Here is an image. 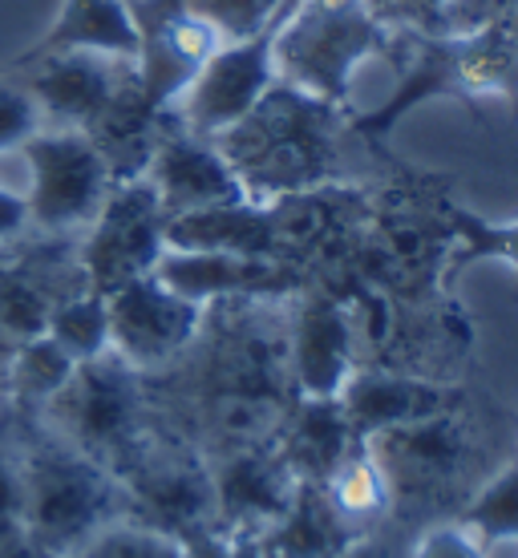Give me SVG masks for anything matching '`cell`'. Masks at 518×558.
<instances>
[{"label":"cell","instance_id":"cell-1","mask_svg":"<svg viewBox=\"0 0 518 558\" xmlns=\"http://www.w3.org/2000/svg\"><path fill=\"white\" fill-rule=\"evenodd\" d=\"M349 134L352 113H345V106L276 82L243 122L215 138V146L252 203H280L337 186L345 179L340 158Z\"/></svg>","mask_w":518,"mask_h":558},{"label":"cell","instance_id":"cell-2","mask_svg":"<svg viewBox=\"0 0 518 558\" xmlns=\"http://www.w3.org/2000/svg\"><path fill=\"white\" fill-rule=\"evenodd\" d=\"M364 449L389 486V522L406 531L458 518L466 498L506 461L491 429L470 413V397L437 417L373 433L364 437Z\"/></svg>","mask_w":518,"mask_h":558},{"label":"cell","instance_id":"cell-3","mask_svg":"<svg viewBox=\"0 0 518 558\" xmlns=\"http://www.w3.org/2000/svg\"><path fill=\"white\" fill-rule=\"evenodd\" d=\"M16 446L25 538L37 555L61 558L106 522L127 514L122 482L65 437H57L37 413L16 409Z\"/></svg>","mask_w":518,"mask_h":558},{"label":"cell","instance_id":"cell-4","mask_svg":"<svg viewBox=\"0 0 518 558\" xmlns=\"http://www.w3.org/2000/svg\"><path fill=\"white\" fill-rule=\"evenodd\" d=\"M37 417L57 437L82 449L85 458L106 465L113 477L127 474L158 433L146 373L127 364L113 349L77 364L70 380L37 409Z\"/></svg>","mask_w":518,"mask_h":558},{"label":"cell","instance_id":"cell-5","mask_svg":"<svg viewBox=\"0 0 518 558\" xmlns=\"http://www.w3.org/2000/svg\"><path fill=\"white\" fill-rule=\"evenodd\" d=\"M393 33L364 0H296L276 33V73L312 98L349 106L361 65L389 53Z\"/></svg>","mask_w":518,"mask_h":558},{"label":"cell","instance_id":"cell-6","mask_svg":"<svg viewBox=\"0 0 518 558\" xmlns=\"http://www.w3.org/2000/svg\"><path fill=\"white\" fill-rule=\"evenodd\" d=\"M25 170L28 231L37 235H82L98 219L113 191V174L98 142L85 130L41 126L16 146Z\"/></svg>","mask_w":518,"mask_h":558},{"label":"cell","instance_id":"cell-7","mask_svg":"<svg viewBox=\"0 0 518 558\" xmlns=\"http://www.w3.org/2000/svg\"><path fill=\"white\" fill-rule=\"evenodd\" d=\"M127 494V518L174 534L191 546L215 534V486L207 453L179 433L158 425L138 461L118 477Z\"/></svg>","mask_w":518,"mask_h":558},{"label":"cell","instance_id":"cell-8","mask_svg":"<svg viewBox=\"0 0 518 558\" xmlns=\"http://www.w3.org/2000/svg\"><path fill=\"white\" fill-rule=\"evenodd\" d=\"M170 215L158 203V191L146 174L113 182V191L101 203L98 219L77 235V255L89 288L110 295L130 279L150 276L167 252Z\"/></svg>","mask_w":518,"mask_h":558},{"label":"cell","instance_id":"cell-9","mask_svg":"<svg viewBox=\"0 0 518 558\" xmlns=\"http://www.w3.org/2000/svg\"><path fill=\"white\" fill-rule=\"evenodd\" d=\"M284 21L267 25L264 33L224 41L203 61V70L191 77V85L170 101L174 122L195 130L203 138H219L243 122L264 101V94L280 82L276 73V33Z\"/></svg>","mask_w":518,"mask_h":558},{"label":"cell","instance_id":"cell-10","mask_svg":"<svg viewBox=\"0 0 518 558\" xmlns=\"http://www.w3.org/2000/svg\"><path fill=\"white\" fill-rule=\"evenodd\" d=\"M207 465L215 486V534L231 543H252L267 526H276L300 489V477L276 437L207 449Z\"/></svg>","mask_w":518,"mask_h":558},{"label":"cell","instance_id":"cell-11","mask_svg":"<svg viewBox=\"0 0 518 558\" xmlns=\"http://www.w3.org/2000/svg\"><path fill=\"white\" fill-rule=\"evenodd\" d=\"M130 13L138 28V49L130 61L138 98L155 113H167L224 37L191 9V0H130Z\"/></svg>","mask_w":518,"mask_h":558},{"label":"cell","instance_id":"cell-12","mask_svg":"<svg viewBox=\"0 0 518 558\" xmlns=\"http://www.w3.org/2000/svg\"><path fill=\"white\" fill-rule=\"evenodd\" d=\"M106 307H110V349L146 377L170 368L195 344L207 312L203 304L167 288L155 271L113 288L106 295Z\"/></svg>","mask_w":518,"mask_h":558},{"label":"cell","instance_id":"cell-13","mask_svg":"<svg viewBox=\"0 0 518 558\" xmlns=\"http://www.w3.org/2000/svg\"><path fill=\"white\" fill-rule=\"evenodd\" d=\"M130 61L101 53H53L37 57V61H21V65H0V73H9L25 85V94L33 98L41 126L57 130H89L101 113L110 110V101L118 98V89L127 82Z\"/></svg>","mask_w":518,"mask_h":558},{"label":"cell","instance_id":"cell-14","mask_svg":"<svg viewBox=\"0 0 518 558\" xmlns=\"http://www.w3.org/2000/svg\"><path fill=\"white\" fill-rule=\"evenodd\" d=\"M288 361H292L296 397L304 401L337 397L357 368L352 307L316 288L296 292L288 307Z\"/></svg>","mask_w":518,"mask_h":558},{"label":"cell","instance_id":"cell-15","mask_svg":"<svg viewBox=\"0 0 518 558\" xmlns=\"http://www.w3.org/2000/svg\"><path fill=\"white\" fill-rule=\"evenodd\" d=\"M146 179L158 191V203L170 219L248 198L243 182L236 179V170L224 158V150L215 146V138H203L195 130L179 126L170 110L162 118V130H158L155 154L146 162Z\"/></svg>","mask_w":518,"mask_h":558},{"label":"cell","instance_id":"cell-16","mask_svg":"<svg viewBox=\"0 0 518 558\" xmlns=\"http://www.w3.org/2000/svg\"><path fill=\"white\" fill-rule=\"evenodd\" d=\"M155 276L203 307L219 304V300H288L309 288V276L300 267L231 252H174L167 247L155 264Z\"/></svg>","mask_w":518,"mask_h":558},{"label":"cell","instance_id":"cell-17","mask_svg":"<svg viewBox=\"0 0 518 558\" xmlns=\"http://www.w3.org/2000/svg\"><path fill=\"white\" fill-rule=\"evenodd\" d=\"M337 401L352 433L364 441L393 425H409V421H425L446 409H458L466 401V389L421 377V373H406V368H352Z\"/></svg>","mask_w":518,"mask_h":558},{"label":"cell","instance_id":"cell-18","mask_svg":"<svg viewBox=\"0 0 518 558\" xmlns=\"http://www.w3.org/2000/svg\"><path fill=\"white\" fill-rule=\"evenodd\" d=\"M167 247L174 252H231L288 264L276 203H252V198L174 215L167 223Z\"/></svg>","mask_w":518,"mask_h":558},{"label":"cell","instance_id":"cell-19","mask_svg":"<svg viewBox=\"0 0 518 558\" xmlns=\"http://www.w3.org/2000/svg\"><path fill=\"white\" fill-rule=\"evenodd\" d=\"M134 49H138V28L130 0H61L49 28L28 49L9 57V65L53 53H101L134 61Z\"/></svg>","mask_w":518,"mask_h":558},{"label":"cell","instance_id":"cell-20","mask_svg":"<svg viewBox=\"0 0 518 558\" xmlns=\"http://www.w3.org/2000/svg\"><path fill=\"white\" fill-rule=\"evenodd\" d=\"M276 446L296 470V477L316 486L361 446V437L352 433L337 397H324V401L296 397V405L288 409V417L276 433Z\"/></svg>","mask_w":518,"mask_h":558},{"label":"cell","instance_id":"cell-21","mask_svg":"<svg viewBox=\"0 0 518 558\" xmlns=\"http://www.w3.org/2000/svg\"><path fill=\"white\" fill-rule=\"evenodd\" d=\"M77 368L70 352L57 344L53 336H28L21 344L4 352V368H0V392L4 401L25 413H37V409L53 397L70 373Z\"/></svg>","mask_w":518,"mask_h":558},{"label":"cell","instance_id":"cell-22","mask_svg":"<svg viewBox=\"0 0 518 558\" xmlns=\"http://www.w3.org/2000/svg\"><path fill=\"white\" fill-rule=\"evenodd\" d=\"M316 486H321V494L328 498V506H333L357 534H369V531H377L381 522H389V510H393L389 486H385V477H381L373 453L364 449V441L352 449L349 458L340 461L324 482H316Z\"/></svg>","mask_w":518,"mask_h":558},{"label":"cell","instance_id":"cell-23","mask_svg":"<svg viewBox=\"0 0 518 558\" xmlns=\"http://www.w3.org/2000/svg\"><path fill=\"white\" fill-rule=\"evenodd\" d=\"M458 522H462L482 546L518 543V453H510V458L466 498V506L458 510Z\"/></svg>","mask_w":518,"mask_h":558},{"label":"cell","instance_id":"cell-24","mask_svg":"<svg viewBox=\"0 0 518 558\" xmlns=\"http://www.w3.org/2000/svg\"><path fill=\"white\" fill-rule=\"evenodd\" d=\"M446 227L454 235V255H449V279L458 276L462 267L482 264V259H494V264L510 267L518 276V215L506 219V223H491L474 210L454 207L446 203Z\"/></svg>","mask_w":518,"mask_h":558},{"label":"cell","instance_id":"cell-25","mask_svg":"<svg viewBox=\"0 0 518 558\" xmlns=\"http://www.w3.org/2000/svg\"><path fill=\"white\" fill-rule=\"evenodd\" d=\"M45 336H53L77 364L110 352V307H106V295L85 288V292L70 295V300H61L49 312Z\"/></svg>","mask_w":518,"mask_h":558},{"label":"cell","instance_id":"cell-26","mask_svg":"<svg viewBox=\"0 0 518 558\" xmlns=\"http://www.w3.org/2000/svg\"><path fill=\"white\" fill-rule=\"evenodd\" d=\"M61 558H186V543L134 518H113Z\"/></svg>","mask_w":518,"mask_h":558},{"label":"cell","instance_id":"cell-27","mask_svg":"<svg viewBox=\"0 0 518 558\" xmlns=\"http://www.w3.org/2000/svg\"><path fill=\"white\" fill-rule=\"evenodd\" d=\"M25 506H21V446H16V405L0 397V550H21Z\"/></svg>","mask_w":518,"mask_h":558},{"label":"cell","instance_id":"cell-28","mask_svg":"<svg viewBox=\"0 0 518 558\" xmlns=\"http://www.w3.org/2000/svg\"><path fill=\"white\" fill-rule=\"evenodd\" d=\"M296 0H191L203 21H207L224 41H236V37H252V33H264L267 25H276L292 13Z\"/></svg>","mask_w":518,"mask_h":558},{"label":"cell","instance_id":"cell-29","mask_svg":"<svg viewBox=\"0 0 518 558\" xmlns=\"http://www.w3.org/2000/svg\"><path fill=\"white\" fill-rule=\"evenodd\" d=\"M37 130H41V113L25 94V85L9 73H0V154H13Z\"/></svg>","mask_w":518,"mask_h":558},{"label":"cell","instance_id":"cell-30","mask_svg":"<svg viewBox=\"0 0 518 558\" xmlns=\"http://www.w3.org/2000/svg\"><path fill=\"white\" fill-rule=\"evenodd\" d=\"M409 558H486V546L458 518L430 522L409 538Z\"/></svg>","mask_w":518,"mask_h":558},{"label":"cell","instance_id":"cell-31","mask_svg":"<svg viewBox=\"0 0 518 558\" xmlns=\"http://www.w3.org/2000/svg\"><path fill=\"white\" fill-rule=\"evenodd\" d=\"M510 4H518V0H454L437 21V33H474L478 25L506 13Z\"/></svg>","mask_w":518,"mask_h":558},{"label":"cell","instance_id":"cell-32","mask_svg":"<svg viewBox=\"0 0 518 558\" xmlns=\"http://www.w3.org/2000/svg\"><path fill=\"white\" fill-rule=\"evenodd\" d=\"M397 531H401L397 522H381L377 531L352 538V543L333 558H409V543H401Z\"/></svg>","mask_w":518,"mask_h":558},{"label":"cell","instance_id":"cell-33","mask_svg":"<svg viewBox=\"0 0 518 558\" xmlns=\"http://www.w3.org/2000/svg\"><path fill=\"white\" fill-rule=\"evenodd\" d=\"M28 231V203L21 186H9L0 179V247Z\"/></svg>","mask_w":518,"mask_h":558},{"label":"cell","instance_id":"cell-34","mask_svg":"<svg viewBox=\"0 0 518 558\" xmlns=\"http://www.w3.org/2000/svg\"><path fill=\"white\" fill-rule=\"evenodd\" d=\"M406 28H430V33H437V21H442V13L454 0H406Z\"/></svg>","mask_w":518,"mask_h":558},{"label":"cell","instance_id":"cell-35","mask_svg":"<svg viewBox=\"0 0 518 558\" xmlns=\"http://www.w3.org/2000/svg\"><path fill=\"white\" fill-rule=\"evenodd\" d=\"M364 9L377 16V21H385L389 28H406V0H364Z\"/></svg>","mask_w":518,"mask_h":558},{"label":"cell","instance_id":"cell-36","mask_svg":"<svg viewBox=\"0 0 518 558\" xmlns=\"http://www.w3.org/2000/svg\"><path fill=\"white\" fill-rule=\"evenodd\" d=\"M0 558H41L33 546H21V550H0Z\"/></svg>","mask_w":518,"mask_h":558},{"label":"cell","instance_id":"cell-37","mask_svg":"<svg viewBox=\"0 0 518 558\" xmlns=\"http://www.w3.org/2000/svg\"><path fill=\"white\" fill-rule=\"evenodd\" d=\"M41 558H45V555H41Z\"/></svg>","mask_w":518,"mask_h":558}]
</instances>
